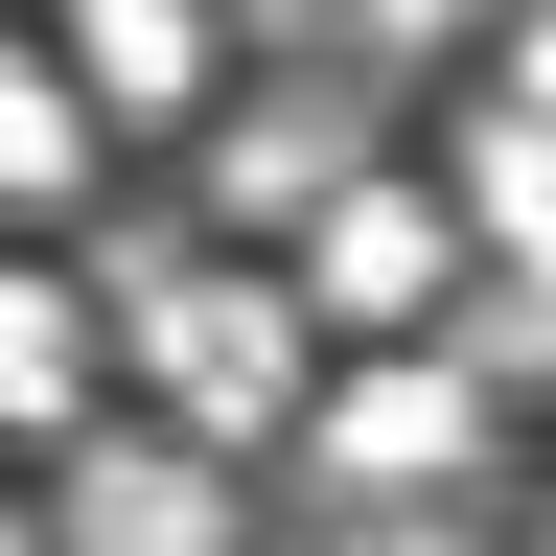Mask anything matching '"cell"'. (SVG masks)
I'll list each match as a JSON object with an SVG mask.
<instances>
[{
  "label": "cell",
  "mask_w": 556,
  "mask_h": 556,
  "mask_svg": "<svg viewBox=\"0 0 556 556\" xmlns=\"http://www.w3.org/2000/svg\"><path fill=\"white\" fill-rule=\"evenodd\" d=\"M116 348L163 371V441H208V464H255V441L325 417V325H302V278H255V255H163L116 302Z\"/></svg>",
  "instance_id": "1"
},
{
  "label": "cell",
  "mask_w": 556,
  "mask_h": 556,
  "mask_svg": "<svg viewBox=\"0 0 556 556\" xmlns=\"http://www.w3.org/2000/svg\"><path fill=\"white\" fill-rule=\"evenodd\" d=\"M510 116L556 139V0H510Z\"/></svg>",
  "instance_id": "9"
},
{
  "label": "cell",
  "mask_w": 556,
  "mask_h": 556,
  "mask_svg": "<svg viewBox=\"0 0 556 556\" xmlns=\"http://www.w3.org/2000/svg\"><path fill=\"white\" fill-rule=\"evenodd\" d=\"M371 24H394V47H464V24H510V0H371Z\"/></svg>",
  "instance_id": "10"
},
{
  "label": "cell",
  "mask_w": 556,
  "mask_h": 556,
  "mask_svg": "<svg viewBox=\"0 0 556 556\" xmlns=\"http://www.w3.org/2000/svg\"><path fill=\"white\" fill-rule=\"evenodd\" d=\"M93 93H70V47H0V232H70L93 208Z\"/></svg>",
  "instance_id": "6"
},
{
  "label": "cell",
  "mask_w": 556,
  "mask_h": 556,
  "mask_svg": "<svg viewBox=\"0 0 556 556\" xmlns=\"http://www.w3.org/2000/svg\"><path fill=\"white\" fill-rule=\"evenodd\" d=\"M93 302H70V278L47 255H0V441H70V417H93Z\"/></svg>",
  "instance_id": "7"
},
{
  "label": "cell",
  "mask_w": 556,
  "mask_h": 556,
  "mask_svg": "<svg viewBox=\"0 0 556 556\" xmlns=\"http://www.w3.org/2000/svg\"><path fill=\"white\" fill-rule=\"evenodd\" d=\"M70 93L93 116H208V70H232V24H208V0H70Z\"/></svg>",
  "instance_id": "5"
},
{
  "label": "cell",
  "mask_w": 556,
  "mask_h": 556,
  "mask_svg": "<svg viewBox=\"0 0 556 556\" xmlns=\"http://www.w3.org/2000/svg\"><path fill=\"white\" fill-rule=\"evenodd\" d=\"M441 186H464V232H486V255H533V278H556V139H533V116H486Z\"/></svg>",
  "instance_id": "8"
},
{
  "label": "cell",
  "mask_w": 556,
  "mask_h": 556,
  "mask_svg": "<svg viewBox=\"0 0 556 556\" xmlns=\"http://www.w3.org/2000/svg\"><path fill=\"white\" fill-rule=\"evenodd\" d=\"M47 556H232V464L208 441H70Z\"/></svg>",
  "instance_id": "4"
},
{
  "label": "cell",
  "mask_w": 556,
  "mask_h": 556,
  "mask_svg": "<svg viewBox=\"0 0 556 556\" xmlns=\"http://www.w3.org/2000/svg\"><path fill=\"white\" fill-rule=\"evenodd\" d=\"M441 278H464V208L441 186H394V163H348L325 208H302V325H417V302H441Z\"/></svg>",
  "instance_id": "3"
},
{
  "label": "cell",
  "mask_w": 556,
  "mask_h": 556,
  "mask_svg": "<svg viewBox=\"0 0 556 556\" xmlns=\"http://www.w3.org/2000/svg\"><path fill=\"white\" fill-rule=\"evenodd\" d=\"M302 464L348 486V510H417V486H464V464H486V394H464V348H371V371H325Z\"/></svg>",
  "instance_id": "2"
}]
</instances>
